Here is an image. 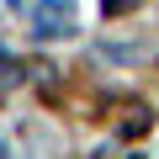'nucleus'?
Returning a JSON list of instances; mask_svg holds the SVG:
<instances>
[{"label":"nucleus","mask_w":159,"mask_h":159,"mask_svg":"<svg viewBox=\"0 0 159 159\" xmlns=\"http://www.w3.org/2000/svg\"><path fill=\"white\" fill-rule=\"evenodd\" d=\"M6 6H11V11H21V6H32V0H6Z\"/></svg>","instance_id":"obj_4"},{"label":"nucleus","mask_w":159,"mask_h":159,"mask_svg":"<svg viewBox=\"0 0 159 159\" xmlns=\"http://www.w3.org/2000/svg\"><path fill=\"white\" fill-rule=\"evenodd\" d=\"M122 133H143V106H127V117H122Z\"/></svg>","instance_id":"obj_2"},{"label":"nucleus","mask_w":159,"mask_h":159,"mask_svg":"<svg viewBox=\"0 0 159 159\" xmlns=\"http://www.w3.org/2000/svg\"><path fill=\"white\" fill-rule=\"evenodd\" d=\"M32 32H37V37H69V32H74L69 6H64V0H43L37 16H32Z\"/></svg>","instance_id":"obj_1"},{"label":"nucleus","mask_w":159,"mask_h":159,"mask_svg":"<svg viewBox=\"0 0 159 159\" xmlns=\"http://www.w3.org/2000/svg\"><path fill=\"white\" fill-rule=\"evenodd\" d=\"M133 6H138V0H101V11H106V16H127Z\"/></svg>","instance_id":"obj_3"}]
</instances>
